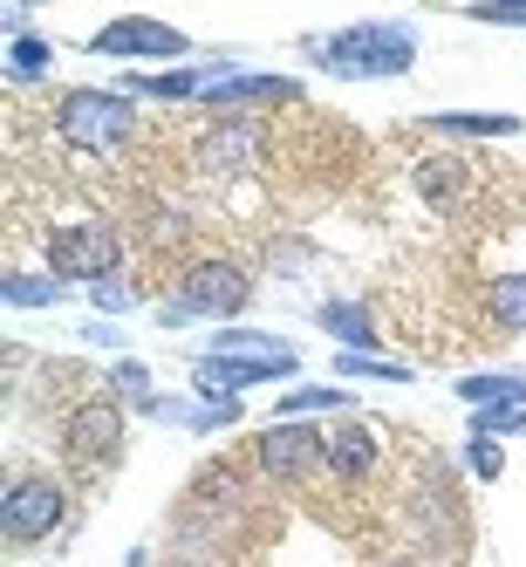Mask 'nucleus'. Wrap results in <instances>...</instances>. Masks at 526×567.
<instances>
[{
	"label": "nucleus",
	"mask_w": 526,
	"mask_h": 567,
	"mask_svg": "<svg viewBox=\"0 0 526 567\" xmlns=\"http://www.w3.org/2000/svg\"><path fill=\"white\" fill-rule=\"evenodd\" d=\"M308 62L336 83H390V75H411L417 62V34L411 21H349L336 34L308 42Z\"/></svg>",
	"instance_id": "1"
},
{
	"label": "nucleus",
	"mask_w": 526,
	"mask_h": 567,
	"mask_svg": "<svg viewBox=\"0 0 526 567\" xmlns=\"http://www.w3.org/2000/svg\"><path fill=\"white\" fill-rule=\"evenodd\" d=\"M49 124H55V137H62L69 151L103 157V151H116V144H131V131H137V96L75 83V90H62V96L49 103Z\"/></svg>",
	"instance_id": "2"
},
{
	"label": "nucleus",
	"mask_w": 526,
	"mask_h": 567,
	"mask_svg": "<svg viewBox=\"0 0 526 567\" xmlns=\"http://www.w3.org/2000/svg\"><path fill=\"white\" fill-rule=\"evenodd\" d=\"M42 260L49 274L62 280H83V288H103V280H116V267H124V233H116L110 219H69L42 239Z\"/></svg>",
	"instance_id": "3"
},
{
	"label": "nucleus",
	"mask_w": 526,
	"mask_h": 567,
	"mask_svg": "<svg viewBox=\"0 0 526 567\" xmlns=\"http://www.w3.org/2000/svg\"><path fill=\"white\" fill-rule=\"evenodd\" d=\"M62 519H69V485L62 478H49V472H14L8 478V493H0V540L14 554L42 547Z\"/></svg>",
	"instance_id": "4"
},
{
	"label": "nucleus",
	"mask_w": 526,
	"mask_h": 567,
	"mask_svg": "<svg viewBox=\"0 0 526 567\" xmlns=\"http://www.w3.org/2000/svg\"><path fill=\"white\" fill-rule=\"evenodd\" d=\"M124 403H116L110 390L103 396H83L75 411L62 417V458H69V472H83V478H96V472H110L116 458H124Z\"/></svg>",
	"instance_id": "5"
},
{
	"label": "nucleus",
	"mask_w": 526,
	"mask_h": 567,
	"mask_svg": "<svg viewBox=\"0 0 526 567\" xmlns=\"http://www.w3.org/2000/svg\"><path fill=\"white\" fill-rule=\"evenodd\" d=\"M165 301H178L192 321H233L254 308V274L239 260H192L178 295H165Z\"/></svg>",
	"instance_id": "6"
},
{
	"label": "nucleus",
	"mask_w": 526,
	"mask_h": 567,
	"mask_svg": "<svg viewBox=\"0 0 526 567\" xmlns=\"http://www.w3.org/2000/svg\"><path fill=\"white\" fill-rule=\"evenodd\" d=\"M90 55H103V62H185L192 34L157 21V14H116L110 28L90 34Z\"/></svg>",
	"instance_id": "7"
},
{
	"label": "nucleus",
	"mask_w": 526,
	"mask_h": 567,
	"mask_svg": "<svg viewBox=\"0 0 526 567\" xmlns=\"http://www.w3.org/2000/svg\"><path fill=\"white\" fill-rule=\"evenodd\" d=\"M254 458L274 485H301V478L321 472V431L314 424H267L254 437Z\"/></svg>",
	"instance_id": "8"
},
{
	"label": "nucleus",
	"mask_w": 526,
	"mask_h": 567,
	"mask_svg": "<svg viewBox=\"0 0 526 567\" xmlns=\"http://www.w3.org/2000/svg\"><path fill=\"white\" fill-rule=\"evenodd\" d=\"M213 116H247V110H295L301 103V83L295 75H254V69H239V75H219V83L198 96Z\"/></svg>",
	"instance_id": "9"
},
{
	"label": "nucleus",
	"mask_w": 526,
	"mask_h": 567,
	"mask_svg": "<svg viewBox=\"0 0 526 567\" xmlns=\"http://www.w3.org/2000/svg\"><path fill=\"white\" fill-rule=\"evenodd\" d=\"M254 157H260V131L247 116H213L206 137L192 144L198 178H239V172H254Z\"/></svg>",
	"instance_id": "10"
},
{
	"label": "nucleus",
	"mask_w": 526,
	"mask_h": 567,
	"mask_svg": "<svg viewBox=\"0 0 526 567\" xmlns=\"http://www.w3.org/2000/svg\"><path fill=\"white\" fill-rule=\"evenodd\" d=\"M301 370V355L295 362H254V355H198L192 362V390L198 396H247L254 383H288Z\"/></svg>",
	"instance_id": "11"
},
{
	"label": "nucleus",
	"mask_w": 526,
	"mask_h": 567,
	"mask_svg": "<svg viewBox=\"0 0 526 567\" xmlns=\"http://www.w3.org/2000/svg\"><path fill=\"white\" fill-rule=\"evenodd\" d=\"M377 465H383V437H377V424L336 417L329 431H321V472H336L342 485H362Z\"/></svg>",
	"instance_id": "12"
},
{
	"label": "nucleus",
	"mask_w": 526,
	"mask_h": 567,
	"mask_svg": "<svg viewBox=\"0 0 526 567\" xmlns=\"http://www.w3.org/2000/svg\"><path fill=\"white\" fill-rule=\"evenodd\" d=\"M314 321H321V336H329L342 355H383V329L370 321L362 301H321Z\"/></svg>",
	"instance_id": "13"
},
{
	"label": "nucleus",
	"mask_w": 526,
	"mask_h": 567,
	"mask_svg": "<svg viewBox=\"0 0 526 567\" xmlns=\"http://www.w3.org/2000/svg\"><path fill=\"white\" fill-rule=\"evenodd\" d=\"M424 131L444 144H485V137H519V116L513 110H431Z\"/></svg>",
	"instance_id": "14"
},
{
	"label": "nucleus",
	"mask_w": 526,
	"mask_h": 567,
	"mask_svg": "<svg viewBox=\"0 0 526 567\" xmlns=\"http://www.w3.org/2000/svg\"><path fill=\"white\" fill-rule=\"evenodd\" d=\"M411 178H417V192H424L431 213H458V198L472 185V165H465L458 151H431V157H417V165H411Z\"/></svg>",
	"instance_id": "15"
},
{
	"label": "nucleus",
	"mask_w": 526,
	"mask_h": 567,
	"mask_svg": "<svg viewBox=\"0 0 526 567\" xmlns=\"http://www.w3.org/2000/svg\"><path fill=\"white\" fill-rule=\"evenodd\" d=\"M349 411H355L349 383H295V390H280V403H274V424H308V417H349Z\"/></svg>",
	"instance_id": "16"
},
{
	"label": "nucleus",
	"mask_w": 526,
	"mask_h": 567,
	"mask_svg": "<svg viewBox=\"0 0 526 567\" xmlns=\"http://www.w3.org/2000/svg\"><path fill=\"white\" fill-rule=\"evenodd\" d=\"M465 411H485V403H526V370H478L452 383Z\"/></svg>",
	"instance_id": "17"
},
{
	"label": "nucleus",
	"mask_w": 526,
	"mask_h": 567,
	"mask_svg": "<svg viewBox=\"0 0 526 567\" xmlns=\"http://www.w3.org/2000/svg\"><path fill=\"white\" fill-rule=\"evenodd\" d=\"M206 355H254V362H295L301 349H295V342H280V336H267V329H213Z\"/></svg>",
	"instance_id": "18"
},
{
	"label": "nucleus",
	"mask_w": 526,
	"mask_h": 567,
	"mask_svg": "<svg viewBox=\"0 0 526 567\" xmlns=\"http://www.w3.org/2000/svg\"><path fill=\"white\" fill-rule=\"evenodd\" d=\"M485 315H493V329H499V336H526V267L493 280V295H485Z\"/></svg>",
	"instance_id": "19"
},
{
	"label": "nucleus",
	"mask_w": 526,
	"mask_h": 567,
	"mask_svg": "<svg viewBox=\"0 0 526 567\" xmlns=\"http://www.w3.org/2000/svg\"><path fill=\"white\" fill-rule=\"evenodd\" d=\"M336 383H411V362H396V355H342L336 349Z\"/></svg>",
	"instance_id": "20"
},
{
	"label": "nucleus",
	"mask_w": 526,
	"mask_h": 567,
	"mask_svg": "<svg viewBox=\"0 0 526 567\" xmlns=\"http://www.w3.org/2000/svg\"><path fill=\"white\" fill-rule=\"evenodd\" d=\"M0 295H8V308H55L62 301V280L55 274H21V267H8V274H0Z\"/></svg>",
	"instance_id": "21"
},
{
	"label": "nucleus",
	"mask_w": 526,
	"mask_h": 567,
	"mask_svg": "<svg viewBox=\"0 0 526 567\" xmlns=\"http://www.w3.org/2000/svg\"><path fill=\"white\" fill-rule=\"evenodd\" d=\"M49 62H55V49L42 42V34H14V42H8V83H42V75H49Z\"/></svg>",
	"instance_id": "22"
},
{
	"label": "nucleus",
	"mask_w": 526,
	"mask_h": 567,
	"mask_svg": "<svg viewBox=\"0 0 526 567\" xmlns=\"http://www.w3.org/2000/svg\"><path fill=\"white\" fill-rule=\"evenodd\" d=\"M110 396H116V403H137V411L157 396V390H151V370H144L137 355H116V362H110Z\"/></svg>",
	"instance_id": "23"
},
{
	"label": "nucleus",
	"mask_w": 526,
	"mask_h": 567,
	"mask_svg": "<svg viewBox=\"0 0 526 567\" xmlns=\"http://www.w3.org/2000/svg\"><path fill=\"white\" fill-rule=\"evenodd\" d=\"M526 431V403H485L472 411V437H519Z\"/></svg>",
	"instance_id": "24"
},
{
	"label": "nucleus",
	"mask_w": 526,
	"mask_h": 567,
	"mask_svg": "<svg viewBox=\"0 0 526 567\" xmlns=\"http://www.w3.org/2000/svg\"><path fill=\"white\" fill-rule=\"evenodd\" d=\"M465 465H472V478H485V485H493V478L506 472V452H499V437H465Z\"/></svg>",
	"instance_id": "25"
},
{
	"label": "nucleus",
	"mask_w": 526,
	"mask_h": 567,
	"mask_svg": "<svg viewBox=\"0 0 526 567\" xmlns=\"http://www.w3.org/2000/svg\"><path fill=\"white\" fill-rule=\"evenodd\" d=\"M465 14L478 28H526V0H472Z\"/></svg>",
	"instance_id": "26"
},
{
	"label": "nucleus",
	"mask_w": 526,
	"mask_h": 567,
	"mask_svg": "<svg viewBox=\"0 0 526 567\" xmlns=\"http://www.w3.org/2000/svg\"><path fill=\"white\" fill-rule=\"evenodd\" d=\"M90 301H96V315H131V308H137V295L124 288V280H103V288H90Z\"/></svg>",
	"instance_id": "27"
},
{
	"label": "nucleus",
	"mask_w": 526,
	"mask_h": 567,
	"mask_svg": "<svg viewBox=\"0 0 526 567\" xmlns=\"http://www.w3.org/2000/svg\"><path fill=\"white\" fill-rule=\"evenodd\" d=\"M83 342H96V349H116V355H124V329H110V321H90Z\"/></svg>",
	"instance_id": "28"
},
{
	"label": "nucleus",
	"mask_w": 526,
	"mask_h": 567,
	"mask_svg": "<svg viewBox=\"0 0 526 567\" xmlns=\"http://www.w3.org/2000/svg\"><path fill=\"white\" fill-rule=\"evenodd\" d=\"M377 567H411V560H377Z\"/></svg>",
	"instance_id": "29"
}]
</instances>
